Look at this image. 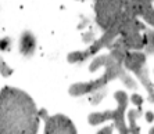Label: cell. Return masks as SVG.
<instances>
[{"instance_id": "3957f363", "label": "cell", "mask_w": 154, "mask_h": 134, "mask_svg": "<svg viewBox=\"0 0 154 134\" xmlns=\"http://www.w3.org/2000/svg\"><path fill=\"white\" fill-rule=\"evenodd\" d=\"M46 126L45 131L47 134L51 133H76L75 126L72 122L64 115H56V116H46Z\"/></svg>"}, {"instance_id": "9c48e42d", "label": "cell", "mask_w": 154, "mask_h": 134, "mask_svg": "<svg viewBox=\"0 0 154 134\" xmlns=\"http://www.w3.org/2000/svg\"><path fill=\"white\" fill-rule=\"evenodd\" d=\"M107 131H108V133H110V131H111V127H106L104 130H100V131H99V133H107Z\"/></svg>"}, {"instance_id": "6da1fadb", "label": "cell", "mask_w": 154, "mask_h": 134, "mask_svg": "<svg viewBox=\"0 0 154 134\" xmlns=\"http://www.w3.org/2000/svg\"><path fill=\"white\" fill-rule=\"evenodd\" d=\"M35 103L26 93L14 87L0 91V133L33 134L39 129Z\"/></svg>"}, {"instance_id": "5b68a950", "label": "cell", "mask_w": 154, "mask_h": 134, "mask_svg": "<svg viewBox=\"0 0 154 134\" xmlns=\"http://www.w3.org/2000/svg\"><path fill=\"white\" fill-rule=\"evenodd\" d=\"M0 73L3 75V76H10L11 73H13V71H11L10 68L6 65V64L3 62V60L0 58Z\"/></svg>"}, {"instance_id": "8992f818", "label": "cell", "mask_w": 154, "mask_h": 134, "mask_svg": "<svg viewBox=\"0 0 154 134\" xmlns=\"http://www.w3.org/2000/svg\"><path fill=\"white\" fill-rule=\"evenodd\" d=\"M10 49V39H3L0 40V50H3V51H6V50Z\"/></svg>"}, {"instance_id": "7a4b0ae2", "label": "cell", "mask_w": 154, "mask_h": 134, "mask_svg": "<svg viewBox=\"0 0 154 134\" xmlns=\"http://www.w3.org/2000/svg\"><path fill=\"white\" fill-rule=\"evenodd\" d=\"M115 98L118 100L119 103V108L114 112H106V113H92L89 116V123L90 124H97L103 122L106 119H115L117 120V126L122 133H126L128 130H125V124H124V111H125L126 103H128V98H126V94L124 91H118L115 93Z\"/></svg>"}, {"instance_id": "52a82bcc", "label": "cell", "mask_w": 154, "mask_h": 134, "mask_svg": "<svg viewBox=\"0 0 154 134\" xmlns=\"http://www.w3.org/2000/svg\"><path fill=\"white\" fill-rule=\"evenodd\" d=\"M132 103L140 106V105H142V97H140V95H137V94H133L132 95Z\"/></svg>"}, {"instance_id": "277c9868", "label": "cell", "mask_w": 154, "mask_h": 134, "mask_svg": "<svg viewBox=\"0 0 154 134\" xmlns=\"http://www.w3.org/2000/svg\"><path fill=\"white\" fill-rule=\"evenodd\" d=\"M35 47L36 40L33 37V35L29 33V32H24L21 39H20V51H21V54L25 57H31L35 51Z\"/></svg>"}, {"instance_id": "ba28073f", "label": "cell", "mask_w": 154, "mask_h": 134, "mask_svg": "<svg viewBox=\"0 0 154 134\" xmlns=\"http://www.w3.org/2000/svg\"><path fill=\"white\" fill-rule=\"evenodd\" d=\"M146 116H147V120H149V122H151V120H153V113H151V112H149Z\"/></svg>"}, {"instance_id": "30bf717a", "label": "cell", "mask_w": 154, "mask_h": 134, "mask_svg": "<svg viewBox=\"0 0 154 134\" xmlns=\"http://www.w3.org/2000/svg\"><path fill=\"white\" fill-rule=\"evenodd\" d=\"M150 133H154V129H151V130H150Z\"/></svg>"}]
</instances>
